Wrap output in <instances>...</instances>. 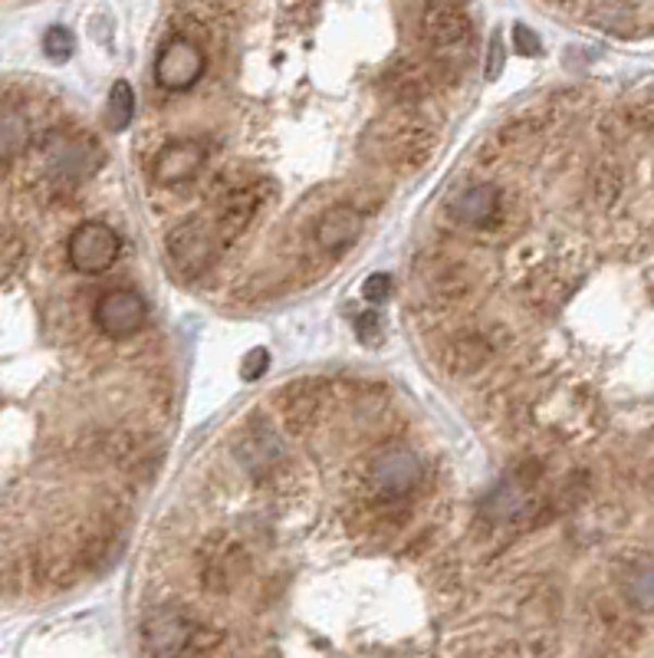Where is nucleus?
Listing matches in <instances>:
<instances>
[{
	"mask_svg": "<svg viewBox=\"0 0 654 658\" xmlns=\"http://www.w3.org/2000/svg\"><path fill=\"white\" fill-rule=\"evenodd\" d=\"M119 251H122V241L106 221H83L70 234V244H66L70 267L86 277L106 273L119 260Z\"/></svg>",
	"mask_w": 654,
	"mask_h": 658,
	"instance_id": "f257e3e1",
	"label": "nucleus"
},
{
	"mask_svg": "<svg viewBox=\"0 0 654 658\" xmlns=\"http://www.w3.org/2000/svg\"><path fill=\"white\" fill-rule=\"evenodd\" d=\"M92 319L109 340H128L148 322V303L138 290H109L99 296Z\"/></svg>",
	"mask_w": 654,
	"mask_h": 658,
	"instance_id": "f03ea898",
	"label": "nucleus"
},
{
	"mask_svg": "<svg viewBox=\"0 0 654 658\" xmlns=\"http://www.w3.org/2000/svg\"><path fill=\"white\" fill-rule=\"evenodd\" d=\"M201 73H205V53L188 37H172L155 60V83L172 93L192 89L201 80Z\"/></svg>",
	"mask_w": 654,
	"mask_h": 658,
	"instance_id": "7ed1b4c3",
	"label": "nucleus"
},
{
	"mask_svg": "<svg viewBox=\"0 0 654 658\" xmlns=\"http://www.w3.org/2000/svg\"><path fill=\"white\" fill-rule=\"evenodd\" d=\"M421 477V461L411 448H388L369 464V484L382 498H402Z\"/></svg>",
	"mask_w": 654,
	"mask_h": 658,
	"instance_id": "20e7f679",
	"label": "nucleus"
},
{
	"mask_svg": "<svg viewBox=\"0 0 654 658\" xmlns=\"http://www.w3.org/2000/svg\"><path fill=\"white\" fill-rule=\"evenodd\" d=\"M169 260L175 270L182 273H198L214 260V234L208 224H201L198 218L182 221L172 234H169Z\"/></svg>",
	"mask_w": 654,
	"mask_h": 658,
	"instance_id": "39448f33",
	"label": "nucleus"
},
{
	"mask_svg": "<svg viewBox=\"0 0 654 658\" xmlns=\"http://www.w3.org/2000/svg\"><path fill=\"white\" fill-rule=\"evenodd\" d=\"M205 164V148L192 138H182V142H169L161 148L151 161V179L165 188H175V185H185L192 182Z\"/></svg>",
	"mask_w": 654,
	"mask_h": 658,
	"instance_id": "423d86ee",
	"label": "nucleus"
},
{
	"mask_svg": "<svg viewBox=\"0 0 654 658\" xmlns=\"http://www.w3.org/2000/svg\"><path fill=\"white\" fill-rule=\"evenodd\" d=\"M96 164V148L86 135H50L47 142V169L53 179H63V182H73V179H83L92 172Z\"/></svg>",
	"mask_w": 654,
	"mask_h": 658,
	"instance_id": "0eeeda50",
	"label": "nucleus"
},
{
	"mask_svg": "<svg viewBox=\"0 0 654 658\" xmlns=\"http://www.w3.org/2000/svg\"><path fill=\"white\" fill-rule=\"evenodd\" d=\"M421 31H424V40H428L434 50H441V53L457 50L464 40H470V24H467V17L460 14V8L441 4V0H434V4L424 11Z\"/></svg>",
	"mask_w": 654,
	"mask_h": 658,
	"instance_id": "6e6552de",
	"label": "nucleus"
},
{
	"mask_svg": "<svg viewBox=\"0 0 654 658\" xmlns=\"http://www.w3.org/2000/svg\"><path fill=\"white\" fill-rule=\"evenodd\" d=\"M366 228V218L359 208L353 205H333L330 211H322V218L316 221V244L322 251H346L359 241Z\"/></svg>",
	"mask_w": 654,
	"mask_h": 658,
	"instance_id": "1a4fd4ad",
	"label": "nucleus"
},
{
	"mask_svg": "<svg viewBox=\"0 0 654 658\" xmlns=\"http://www.w3.org/2000/svg\"><path fill=\"white\" fill-rule=\"evenodd\" d=\"M447 211H451V218H457L464 224H490L501 215V192L490 185L464 188L447 202Z\"/></svg>",
	"mask_w": 654,
	"mask_h": 658,
	"instance_id": "9d476101",
	"label": "nucleus"
},
{
	"mask_svg": "<svg viewBox=\"0 0 654 658\" xmlns=\"http://www.w3.org/2000/svg\"><path fill=\"white\" fill-rule=\"evenodd\" d=\"M195 629L185 616L178 612H155L148 622H145V642L158 651V655H172V651H182L188 642H192Z\"/></svg>",
	"mask_w": 654,
	"mask_h": 658,
	"instance_id": "9b49d317",
	"label": "nucleus"
},
{
	"mask_svg": "<svg viewBox=\"0 0 654 658\" xmlns=\"http://www.w3.org/2000/svg\"><path fill=\"white\" fill-rule=\"evenodd\" d=\"M625 596L638 612L654 616V560H634L625 570Z\"/></svg>",
	"mask_w": 654,
	"mask_h": 658,
	"instance_id": "f8f14e48",
	"label": "nucleus"
},
{
	"mask_svg": "<svg viewBox=\"0 0 654 658\" xmlns=\"http://www.w3.org/2000/svg\"><path fill=\"white\" fill-rule=\"evenodd\" d=\"M30 145V125L21 112H0V158H14Z\"/></svg>",
	"mask_w": 654,
	"mask_h": 658,
	"instance_id": "ddd939ff",
	"label": "nucleus"
},
{
	"mask_svg": "<svg viewBox=\"0 0 654 658\" xmlns=\"http://www.w3.org/2000/svg\"><path fill=\"white\" fill-rule=\"evenodd\" d=\"M486 356H490V346L480 337H464L447 350V369L457 373V376L473 373V369H480L486 363Z\"/></svg>",
	"mask_w": 654,
	"mask_h": 658,
	"instance_id": "4468645a",
	"label": "nucleus"
},
{
	"mask_svg": "<svg viewBox=\"0 0 654 658\" xmlns=\"http://www.w3.org/2000/svg\"><path fill=\"white\" fill-rule=\"evenodd\" d=\"M135 115V93L125 80H115L109 89V102H106V122L112 132H122Z\"/></svg>",
	"mask_w": 654,
	"mask_h": 658,
	"instance_id": "2eb2a0df",
	"label": "nucleus"
},
{
	"mask_svg": "<svg viewBox=\"0 0 654 658\" xmlns=\"http://www.w3.org/2000/svg\"><path fill=\"white\" fill-rule=\"evenodd\" d=\"M73 50H76V40H73V34H70L66 27H50V31L44 34V53H47L50 60L63 63V60L73 57Z\"/></svg>",
	"mask_w": 654,
	"mask_h": 658,
	"instance_id": "dca6fc26",
	"label": "nucleus"
},
{
	"mask_svg": "<svg viewBox=\"0 0 654 658\" xmlns=\"http://www.w3.org/2000/svg\"><path fill=\"white\" fill-rule=\"evenodd\" d=\"M267 369H270V353H267V350H250V353L240 360V379H244V382L263 379Z\"/></svg>",
	"mask_w": 654,
	"mask_h": 658,
	"instance_id": "f3484780",
	"label": "nucleus"
},
{
	"mask_svg": "<svg viewBox=\"0 0 654 658\" xmlns=\"http://www.w3.org/2000/svg\"><path fill=\"white\" fill-rule=\"evenodd\" d=\"M514 50H517L520 57H540V53H543V40L536 37L533 27L514 24Z\"/></svg>",
	"mask_w": 654,
	"mask_h": 658,
	"instance_id": "a211bd4d",
	"label": "nucleus"
},
{
	"mask_svg": "<svg viewBox=\"0 0 654 658\" xmlns=\"http://www.w3.org/2000/svg\"><path fill=\"white\" fill-rule=\"evenodd\" d=\"M362 296H366L372 306L385 303V300L392 296V277H388V273H369L366 283H362Z\"/></svg>",
	"mask_w": 654,
	"mask_h": 658,
	"instance_id": "6ab92c4d",
	"label": "nucleus"
},
{
	"mask_svg": "<svg viewBox=\"0 0 654 658\" xmlns=\"http://www.w3.org/2000/svg\"><path fill=\"white\" fill-rule=\"evenodd\" d=\"M504 63H507V53H504V40L494 34L490 37V53H486V80H501V73H504Z\"/></svg>",
	"mask_w": 654,
	"mask_h": 658,
	"instance_id": "aec40b11",
	"label": "nucleus"
},
{
	"mask_svg": "<svg viewBox=\"0 0 654 658\" xmlns=\"http://www.w3.org/2000/svg\"><path fill=\"white\" fill-rule=\"evenodd\" d=\"M356 333H359L362 340H369V343H372V340H375V337L382 333V326H379V316H375V313H366V316H362V319L356 322Z\"/></svg>",
	"mask_w": 654,
	"mask_h": 658,
	"instance_id": "412c9836",
	"label": "nucleus"
},
{
	"mask_svg": "<svg viewBox=\"0 0 654 658\" xmlns=\"http://www.w3.org/2000/svg\"><path fill=\"white\" fill-rule=\"evenodd\" d=\"M441 4H454V8H460V4H464V0H441Z\"/></svg>",
	"mask_w": 654,
	"mask_h": 658,
	"instance_id": "4be33fe9",
	"label": "nucleus"
}]
</instances>
